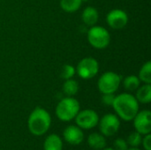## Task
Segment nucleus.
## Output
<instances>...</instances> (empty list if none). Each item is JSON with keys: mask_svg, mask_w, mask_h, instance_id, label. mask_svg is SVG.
I'll list each match as a JSON object with an SVG mask.
<instances>
[{"mask_svg": "<svg viewBox=\"0 0 151 150\" xmlns=\"http://www.w3.org/2000/svg\"><path fill=\"white\" fill-rule=\"evenodd\" d=\"M102 150H115L114 149H111V148H104V149Z\"/></svg>", "mask_w": 151, "mask_h": 150, "instance_id": "obj_26", "label": "nucleus"}, {"mask_svg": "<svg viewBox=\"0 0 151 150\" xmlns=\"http://www.w3.org/2000/svg\"><path fill=\"white\" fill-rule=\"evenodd\" d=\"M81 111V105L78 100L73 97L67 96L63 98L56 107V116L63 122H69L75 118L78 112Z\"/></svg>", "mask_w": 151, "mask_h": 150, "instance_id": "obj_3", "label": "nucleus"}, {"mask_svg": "<svg viewBox=\"0 0 151 150\" xmlns=\"http://www.w3.org/2000/svg\"><path fill=\"white\" fill-rule=\"evenodd\" d=\"M135 98L138 103H150L151 102V84H144L140 86L136 89Z\"/></svg>", "mask_w": 151, "mask_h": 150, "instance_id": "obj_15", "label": "nucleus"}, {"mask_svg": "<svg viewBox=\"0 0 151 150\" xmlns=\"http://www.w3.org/2000/svg\"><path fill=\"white\" fill-rule=\"evenodd\" d=\"M139 80L144 84H151V62L148 61L142 65L139 72Z\"/></svg>", "mask_w": 151, "mask_h": 150, "instance_id": "obj_17", "label": "nucleus"}, {"mask_svg": "<svg viewBox=\"0 0 151 150\" xmlns=\"http://www.w3.org/2000/svg\"><path fill=\"white\" fill-rule=\"evenodd\" d=\"M112 108L116 115L124 121H132L139 111V103L135 96L123 93L115 96L112 103Z\"/></svg>", "mask_w": 151, "mask_h": 150, "instance_id": "obj_1", "label": "nucleus"}, {"mask_svg": "<svg viewBox=\"0 0 151 150\" xmlns=\"http://www.w3.org/2000/svg\"><path fill=\"white\" fill-rule=\"evenodd\" d=\"M89 44L97 50L105 49L111 42V35L107 29L100 26H92L88 32Z\"/></svg>", "mask_w": 151, "mask_h": 150, "instance_id": "obj_4", "label": "nucleus"}, {"mask_svg": "<svg viewBox=\"0 0 151 150\" xmlns=\"http://www.w3.org/2000/svg\"><path fill=\"white\" fill-rule=\"evenodd\" d=\"M51 125V117L43 108L36 107L29 115L27 119V127L29 132L35 136L45 134Z\"/></svg>", "mask_w": 151, "mask_h": 150, "instance_id": "obj_2", "label": "nucleus"}, {"mask_svg": "<svg viewBox=\"0 0 151 150\" xmlns=\"http://www.w3.org/2000/svg\"><path fill=\"white\" fill-rule=\"evenodd\" d=\"M113 146L115 150H127L129 148L127 140H124L122 138L116 139L113 142Z\"/></svg>", "mask_w": 151, "mask_h": 150, "instance_id": "obj_22", "label": "nucleus"}, {"mask_svg": "<svg viewBox=\"0 0 151 150\" xmlns=\"http://www.w3.org/2000/svg\"><path fill=\"white\" fill-rule=\"evenodd\" d=\"M99 130L104 137H111L115 135L120 128L119 118L112 113L105 114L98 122Z\"/></svg>", "mask_w": 151, "mask_h": 150, "instance_id": "obj_6", "label": "nucleus"}, {"mask_svg": "<svg viewBox=\"0 0 151 150\" xmlns=\"http://www.w3.org/2000/svg\"><path fill=\"white\" fill-rule=\"evenodd\" d=\"M81 2H87V1H88V0H81Z\"/></svg>", "mask_w": 151, "mask_h": 150, "instance_id": "obj_27", "label": "nucleus"}, {"mask_svg": "<svg viewBox=\"0 0 151 150\" xmlns=\"http://www.w3.org/2000/svg\"><path fill=\"white\" fill-rule=\"evenodd\" d=\"M65 141L70 145H80L84 140V133L77 126H68L63 132Z\"/></svg>", "mask_w": 151, "mask_h": 150, "instance_id": "obj_11", "label": "nucleus"}, {"mask_svg": "<svg viewBox=\"0 0 151 150\" xmlns=\"http://www.w3.org/2000/svg\"><path fill=\"white\" fill-rule=\"evenodd\" d=\"M114 99H115L114 94H103L102 102L104 103V104H105L107 106H112Z\"/></svg>", "mask_w": 151, "mask_h": 150, "instance_id": "obj_23", "label": "nucleus"}, {"mask_svg": "<svg viewBox=\"0 0 151 150\" xmlns=\"http://www.w3.org/2000/svg\"><path fill=\"white\" fill-rule=\"evenodd\" d=\"M75 70L81 79L91 80L98 73L99 64L97 60L93 57H84L79 62Z\"/></svg>", "mask_w": 151, "mask_h": 150, "instance_id": "obj_7", "label": "nucleus"}, {"mask_svg": "<svg viewBox=\"0 0 151 150\" xmlns=\"http://www.w3.org/2000/svg\"><path fill=\"white\" fill-rule=\"evenodd\" d=\"M88 146L95 150H102L106 147V139L102 133H92L88 137Z\"/></svg>", "mask_w": 151, "mask_h": 150, "instance_id": "obj_13", "label": "nucleus"}, {"mask_svg": "<svg viewBox=\"0 0 151 150\" xmlns=\"http://www.w3.org/2000/svg\"><path fill=\"white\" fill-rule=\"evenodd\" d=\"M141 85V80L135 75L127 76L123 80V86L125 89L128 91H135Z\"/></svg>", "mask_w": 151, "mask_h": 150, "instance_id": "obj_19", "label": "nucleus"}, {"mask_svg": "<svg viewBox=\"0 0 151 150\" xmlns=\"http://www.w3.org/2000/svg\"><path fill=\"white\" fill-rule=\"evenodd\" d=\"M81 19L86 25L89 27L95 26L99 19L98 11L93 6H88L83 10L81 14Z\"/></svg>", "mask_w": 151, "mask_h": 150, "instance_id": "obj_12", "label": "nucleus"}, {"mask_svg": "<svg viewBox=\"0 0 151 150\" xmlns=\"http://www.w3.org/2000/svg\"><path fill=\"white\" fill-rule=\"evenodd\" d=\"M75 123L82 130H90L96 127L99 122L98 114L90 109L80 111L75 117Z\"/></svg>", "mask_w": 151, "mask_h": 150, "instance_id": "obj_8", "label": "nucleus"}, {"mask_svg": "<svg viewBox=\"0 0 151 150\" xmlns=\"http://www.w3.org/2000/svg\"><path fill=\"white\" fill-rule=\"evenodd\" d=\"M143 136L144 137H142V145L144 148V150H151V134L149 133Z\"/></svg>", "mask_w": 151, "mask_h": 150, "instance_id": "obj_24", "label": "nucleus"}, {"mask_svg": "<svg viewBox=\"0 0 151 150\" xmlns=\"http://www.w3.org/2000/svg\"><path fill=\"white\" fill-rule=\"evenodd\" d=\"M106 22L112 29L119 30L127 26L128 22V15L121 9H114L107 14Z\"/></svg>", "mask_w": 151, "mask_h": 150, "instance_id": "obj_10", "label": "nucleus"}, {"mask_svg": "<svg viewBox=\"0 0 151 150\" xmlns=\"http://www.w3.org/2000/svg\"><path fill=\"white\" fill-rule=\"evenodd\" d=\"M121 77L114 72L103 73L97 81L98 90L102 94H114L119 88Z\"/></svg>", "mask_w": 151, "mask_h": 150, "instance_id": "obj_5", "label": "nucleus"}, {"mask_svg": "<svg viewBox=\"0 0 151 150\" xmlns=\"http://www.w3.org/2000/svg\"><path fill=\"white\" fill-rule=\"evenodd\" d=\"M63 141L62 139L55 133L50 134L46 137L43 142V150H62Z\"/></svg>", "mask_w": 151, "mask_h": 150, "instance_id": "obj_14", "label": "nucleus"}, {"mask_svg": "<svg viewBox=\"0 0 151 150\" xmlns=\"http://www.w3.org/2000/svg\"><path fill=\"white\" fill-rule=\"evenodd\" d=\"M142 136L143 135H142L141 133H139L136 131L130 133L127 139V142L128 146H130V148H139V146L142 145Z\"/></svg>", "mask_w": 151, "mask_h": 150, "instance_id": "obj_20", "label": "nucleus"}, {"mask_svg": "<svg viewBox=\"0 0 151 150\" xmlns=\"http://www.w3.org/2000/svg\"><path fill=\"white\" fill-rule=\"evenodd\" d=\"M127 150H142V149H140L139 148H128V149Z\"/></svg>", "mask_w": 151, "mask_h": 150, "instance_id": "obj_25", "label": "nucleus"}, {"mask_svg": "<svg viewBox=\"0 0 151 150\" xmlns=\"http://www.w3.org/2000/svg\"><path fill=\"white\" fill-rule=\"evenodd\" d=\"M79 83L73 79L65 80V81L63 84V92L65 95L73 97L79 92Z\"/></svg>", "mask_w": 151, "mask_h": 150, "instance_id": "obj_16", "label": "nucleus"}, {"mask_svg": "<svg viewBox=\"0 0 151 150\" xmlns=\"http://www.w3.org/2000/svg\"><path fill=\"white\" fill-rule=\"evenodd\" d=\"M81 0H60V6L66 12H74L81 6Z\"/></svg>", "mask_w": 151, "mask_h": 150, "instance_id": "obj_18", "label": "nucleus"}, {"mask_svg": "<svg viewBox=\"0 0 151 150\" xmlns=\"http://www.w3.org/2000/svg\"><path fill=\"white\" fill-rule=\"evenodd\" d=\"M75 73H76V70L73 65H63L62 70H61V77L65 80L72 79Z\"/></svg>", "mask_w": 151, "mask_h": 150, "instance_id": "obj_21", "label": "nucleus"}, {"mask_svg": "<svg viewBox=\"0 0 151 150\" xmlns=\"http://www.w3.org/2000/svg\"><path fill=\"white\" fill-rule=\"evenodd\" d=\"M133 121L135 131L142 135L151 133V112L149 110L138 111Z\"/></svg>", "mask_w": 151, "mask_h": 150, "instance_id": "obj_9", "label": "nucleus"}]
</instances>
